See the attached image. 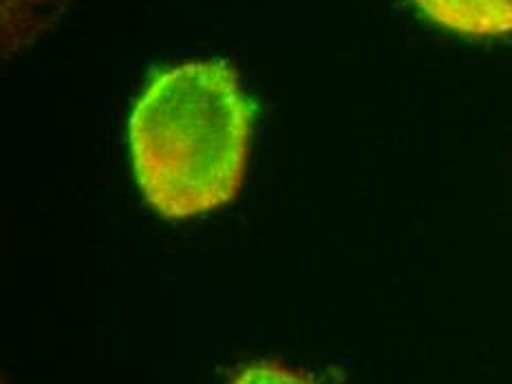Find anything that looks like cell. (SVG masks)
I'll return each instance as SVG.
<instances>
[{
	"label": "cell",
	"mask_w": 512,
	"mask_h": 384,
	"mask_svg": "<svg viewBox=\"0 0 512 384\" xmlns=\"http://www.w3.org/2000/svg\"><path fill=\"white\" fill-rule=\"evenodd\" d=\"M254 104L223 60L159 71L128 120L137 184L170 219L197 217L237 195L252 140Z\"/></svg>",
	"instance_id": "obj_1"
},
{
	"label": "cell",
	"mask_w": 512,
	"mask_h": 384,
	"mask_svg": "<svg viewBox=\"0 0 512 384\" xmlns=\"http://www.w3.org/2000/svg\"><path fill=\"white\" fill-rule=\"evenodd\" d=\"M448 31L471 38L512 36V0H411Z\"/></svg>",
	"instance_id": "obj_2"
},
{
	"label": "cell",
	"mask_w": 512,
	"mask_h": 384,
	"mask_svg": "<svg viewBox=\"0 0 512 384\" xmlns=\"http://www.w3.org/2000/svg\"><path fill=\"white\" fill-rule=\"evenodd\" d=\"M230 384H320L305 373L283 367L279 362H254L245 367Z\"/></svg>",
	"instance_id": "obj_3"
}]
</instances>
